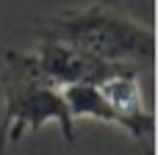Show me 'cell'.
Returning a JSON list of instances; mask_svg holds the SVG:
<instances>
[{"instance_id": "2", "label": "cell", "mask_w": 158, "mask_h": 155, "mask_svg": "<svg viewBox=\"0 0 158 155\" xmlns=\"http://www.w3.org/2000/svg\"><path fill=\"white\" fill-rule=\"evenodd\" d=\"M3 119H0V155L25 133H39L47 122H56L67 144L75 141V119L67 108L64 92L53 86L36 67L33 50L8 47L0 69Z\"/></svg>"}, {"instance_id": "3", "label": "cell", "mask_w": 158, "mask_h": 155, "mask_svg": "<svg viewBox=\"0 0 158 155\" xmlns=\"http://www.w3.org/2000/svg\"><path fill=\"white\" fill-rule=\"evenodd\" d=\"M36 67L39 72L58 89L75 86V83H103L125 69H142L136 64H117V61H103L94 58L89 53H81L75 47L67 44H56V42H39V47L33 50Z\"/></svg>"}, {"instance_id": "1", "label": "cell", "mask_w": 158, "mask_h": 155, "mask_svg": "<svg viewBox=\"0 0 158 155\" xmlns=\"http://www.w3.org/2000/svg\"><path fill=\"white\" fill-rule=\"evenodd\" d=\"M39 42H56L103 61L150 67L156 58V31L122 14L111 3L69 6L36 22Z\"/></svg>"}]
</instances>
